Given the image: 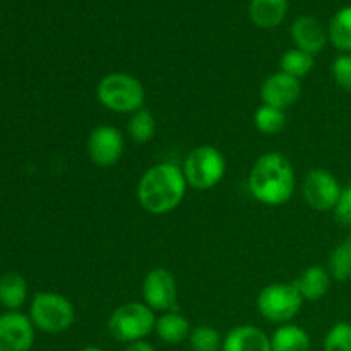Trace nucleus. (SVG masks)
<instances>
[{
	"mask_svg": "<svg viewBox=\"0 0 351 351\" xmlns=\"http://www.w3.org/2000/svg\"><path fill=\"white\" fill-rule=\"evenodd\" d=\"M288 12V0H250L249 16L256 26L273 29L285 21Z\"/></svg>",
	"mask_w": 351,
	"mask_h": 351,
	"instance_id": "f3484780",
	"label": "nucleus"
},
{
	"mask_svg": "<svg viewBox=\"0 0 351 351\" xmlns=\"http://www.w3.org/2000/svg\"><path fill=\"white\" fill-rule=\"evenodd\" d=\"M328 271L331 278L336 281L351 280V245L348 242H343L336 247L329 256Z\"/></svg>",
	"mask_w": 351,
	"mask_h": 351,
	"instance_id": "b1692460",
	"label": "nucleus"
},
{
	"mask_svg": "<svg viewBox=\"0 0 351 351\" xmlns=\"http://www.w3.org/2000/svg\"><path fill=\"white\" fill-rule=\"evenodd\" d=\"M324 351H351V324L338 322L324 338Z\"/></svg>",
	"mask_w": 351,
	"mask_h": 351,
	"instance_id": "a878e982",
	"label": "nucleus"
},
{
	"mask_svg": "<svg viewBox=\"0 0 351 351\" xmlns=\"http://www.w3.org/2000/svg\"><path fill=\"white\" fill-rule=\"evenodd\" d=\"M328 34L331 43L338 50L351 53V5L343 7L332 16Z\"/></svg>",
	"mask_w": 351,
	"mask_h": 351,
	"instance_id": "aec40b11",
	"label": "nucleus"
},
{
	"mask_svg": "<svg viewBox=\"0 0 351 351\" xmlns=\"http://www.w3.org/2000/svg\"><path fill=\"white\" fill-rule=\"evenodd\" d=\"M177 280L165 267H154L144 276L143 302L154 312H170L177 307Z\"/></svg>",
	"mask_w": 351,
	"mask_h": 351,
	"instance_id": "9d476101",
	"label": "nucleus"
},
{
	"mask_svg": "<svg viewBox=\"0 0 351 351\" xmlns=\"http://www.w3.org/2000/svg\"><path fill=\"white\" fill-rule=\"evenodd\" d=\"M182 171L189 187L194 191H209L225 178L226 158L216 146L201 144L185 156Z\"/></svg>",
	"mask_w": 351,
	"mask_h": 351,
	"instance_id": "20e7f679",
	"label": "nucleus"
},
{
	"mask_svg": "<svg viewBox=\"0 0 351 351\" xmlns=\"http://www.w3.org/2000/svg\"><path fill=\"white\" fill-rule=\"evenodd\" d=\"M29 317L34 328L47 335L69 331L75 321V308L67 297L53 291L34 295L29 307Z\"/></svg>",
	"mask_w": 351,
	"mask_h": 351,
	"instance_id": "423d86ee",
	"label": "nucleus"
},
{
	"mask_svg": "<svg viewBox=\"0 0 351 351\" xmlns=\"http://www.w3.org/2000/svg\"><path fill=\"white\" fill-rule=\"evenodd\" d=\"M34 324L29 315L10 311L0 315V351H29L34 343Z\"/></svg>",
	"mask_w": 351,
	"mask_h": 351,
	"instance_id": "9b49d317",
	"label": "nucleus"
},
{
	"mask_svg": "<svg viewBox=\"0 0 351 351\" xmlns=\"http://www.w3.org/2000/svg\"><path fill=\"white\" fill-rule=\"evenodd\" d=\"M335 216L341 225L351 226V185L343 189L338 206L335 208Z\"/></svg>",
	"mask_w": 351,
	"mask_h": 351,
	"instance_id": "cd10ccee",
	"label": "nucleus"
},
{
	"mask_svg": "<svg viewBox=\"0 0 351 351\" xmlns=\"http://www.w3.org/2000/svg\"><path fill=\"white\" fill-rule=\"evenodd\" d=\"M154 332L167 345H180L185 339H189L192 332V326L189 319L182 315L180 312L170 311L156 317Z\"/></svg>",
	"mask_w": 351,
	"mask_h": 351,
	"instance_id": "dca6fc26",
	"label": "nucleus"
},
{
	"mask_svg": "<svg viewBox=\"0 0 351 351\" xmlns=\"http://www.w3.org/2000/svg\"><path fill=\"white\" fill-rule=\"evenodd\" d=\"M81 351H105V350L98 348V346H86V348H82Z\"/></svg>",
	"mask_w": 351,
	"mask_h": 351,
	"instance_id": "c756f323",
	"label": "nucleus"
},
{
	"mask_svg": "<svg viewBox=\"0 0 351 351\" xmlns=\"http://www.w3.org/2000/svg\"><path fill=\"white\" fill-rule=\"evenodd\" d=\"M297 187L293 165L285 154L266 153L254 163L249 173V191L261 204H287Z\"/></svg>",
	"mask_w": 351,
	"mask_h": 351,
	"instance_id": "f03ea898",
	"label": "nucleus"
},
{
	"mask_svg": "<svg viewBox=\"0 0 351 351\" xmlns=\"http://www.w3.org/2000/svg\"><path fill=\"white\" fill-rule=\"evenodd\" d=\"M108 331L117 341L130 343L144 341L156 326V312L151 311L144 302H129L110 314Z\"/></svg>",
	"mask_w": 351,
	"mask_h": 351,
	"instance_id": "39448f33",
	"label": "nucleus"
},
{
	"mask_svg": "<svg viewBox=\"0 0 351 351\" xmlns=\"http://www.w3.org/2000/svg\"><path fill=\"white\" fill-rule=\"evenodd\" d=\"M192 351H221L223 338L213 326H197L192 328L189 336Z\"/></svg>",
	"mask_w": 351,
	"mask_h": 351,
	"instance_id": "393cba45",
	"label": "nucleus"
},
{
	"mask_svg": "<svg viewBox=\"0 0 351 351\" xmlns=\"http://www.w3.org/2000/svg\"><path fill=\"white\" fill-rule=\"evenodd\" d=\"M27 298V283L19 273H9L0 276V304L9 311L23 307Z\"/></svg>",
	"mask_w": 351,
	"mask_h": 351,
	"instance_id": "6ab92c4d",
	"label": "nucleus"
},
{
	"mask_svg": "<svg viewBox=\"0 0 351 351\" xmlns=\"http://www.w3.org/2000/svg\"><path fill=\"white\" fill-rule=\"evenodd\" d=\"M302 96V81L300 79L288 75L285 72L278 71L274 74L267 75L261 84V99L263 105L273 106L287 112L291 105L300 99Z\"/></svg>",
	"mask_w": 351,
	"mask_h": 351,
	"instance_id": "f8f14e48",
	"label": "nucleus"
},
{
	"mask_svg": "<svg viewBox=\"0 0 351 351\" xmlns=\"http://www.w3.org/2000/svg\"><path fill=\"white\" fill-rule=\"evenodd\" d=\"M346 242H348L350 245H351V233H350V235H348V239H346Z\"/></svg>",
	"mask_w": 351,
	"mask_h": 351,
	"instance_id": "7c9ffc66",
	"label": "nucleus"
},
{
	"mask_svg": "<svg viewBox=\"0 0 351 351\" xmlns=\"http://www.w3.org/2000/svg\"><path fill=\"white\" fill-rule=\"evenodd\" d=\"M314 65V57L298 48H290L280 58V71L297 79H304L305 75L311 74Z\"/></svg>",
	"mask_w": 351,
	"mask_h": 351,
	"instance_id": "412c9836",
	"label": "nucleus"
},
{
	"mask_svg": "<svg viewBox=\"0 0 351 351\" xmlns=\"http://www.w3.org/2000/svg\"><path fill=\"white\" fill-rule=\"evenodd\" d=\"M86 149L95 167L112 168L122 160L125 151V137L117 127L98 125L89 132Z\"/></svg>",
	"mask_w": 351,
	"mask_h": 351,
	"instance_id": "1a4fd4ad",
	"label": "nucleus"
},
{
	"mask_svg": "<svg viewBox=\"0 0 351 351\" xmlns=\"http://www.w3.org/2000/svg\"><path fill=\"white\" fill-rule=\"evenodd\" d=\"M311 336L297 324H281L271 336L273 351H311Z\"/></svg>",
	"mask_w": 351,
	"mask_h": 351,
	"instance_id": "a211bd4d",
	"label": "nucleus"
},
{
	"mask_svg": "<svg viewBox=\"0 0 351 351\" xmlns=\"http://www.w3.org/2000/svg\"><path fill=\"white\" fill-rule=\"evenodd\" d=\"M127 132H129L130 139H132L134 143H149L154 137V134H156V119H154V115L149 110H139V112L130 115Z\"/></svg>",
	"mask_w": 351,
	"mask_h": 351,
	"instance_id": "5701e85b",
	"label": "nucleus"
},
{
	"mask_svg": "<svg viewBox=\"0 0 351 351\" xmlns=\"http://www.w3.org/2000/svg\"><path fill=\"white\" fill-rule=\"evenodd\" d=\"M332 77L339 88L351 91V53H343L332 62Z\"/></svg>",
	"mask_w": 351,
	"mask_h": 351,
	"instance_id": "bb28decb",
	"label": "nucleus"
},
{
	"mask_svg": "<svg viewBox=\"0 0 351 351\" xmlns=\"http://www.w3.org/2000/svg\"><path fill=\"white\" fill-rule=\"evenodd\" d=\"M221 351H273L271 338L263 331L250 324L235 326L223 338Z\"/></svg>",
	"mask_w": 351,
	"mask_h": 351,
	"instance_id": "4468645a",
	"label": "nucleus"
},
{
	"mask_svg": "<svg viewBox=\"0 0 351 351\" xmlns=\"http://www.w3.org/2000/svg\"><path fill=\"white\" fill-rule=\"evenodd\" d=\"M304 298L293 283H271L257 295V311L266 321L274 324H288L300 314Z\"/></svg>",
	"mask_w": 351,
	"mask_h": 351,
	"instance_id": "0eeeda50",
	"label": "nucleus"
},
{
	"mask_svg": "<svg viewBox=\"0 0 351 351\" xmlns=\"http://www.w3.org/2000/svg\"><path fill=\"white\" fill-rule=\"evenodd\" d=\"M290 33L295 48L312 55V57L321 53L329 40V34L328 31H326V27L322 26L321 21L315 19L314 16L298 17V19L291 24Z\"/></svg>",
	"mask_w": 351,
	"mask_h": 351,
	"instance_id": "ddd939ff",
	"label": "nucleus"
},
{
	"mask_svg": "<svg viewBox=\"0 0 351 351\" xmlns=\"http://www.w3.org/2000/svg\"><path fill=\"white\" fill-rule=\"evenodd\" d=\"M341 192L343 189L338 178L324 168H315V170L308 171L302 184V194H304L305 202L312 209L321 213L335 211L339 197H341Z\"/></svg>",
	"mask_w": 351,
	"mask_h": 351,
	"instance_id": "6e6552de",
	"label": "nucleus"
},
{
	"mask_svg": "<svg viewBox=\"0 0 351 351\" xmlns=\"http://www.w3.org/2000/svg\"><path fill=\"white\" fill-rule=\"evenodd\" d=\"M254 125L261 134H266V136L280 134L287 127V112L273 108V106L261 105L254 112Z\"/></svg>",
	"mask_w": 351,
	"mask_h": 351,
	"instance_id": "4be33fe9",
	"label": "nucleus"
},
{
	"mask_svg": "<svg viewBox=\"0 0 351 351\" xmlns=\"http://www.w3.org/2000/svg\"><path fill=\"white\" fill-rule=\"evenodd\" d=\"M331 274L322 266H311L293 281L305 302H319L331 288Z\"/></svg>",
	"mask_w": 351,
	"mask_h": 351,
	"instance_id": "2eb2a0df",
	"label": "nucleus"
},
{
	"mask_svg": "<svg viewBox=\"0 0 351 351\" xmlns=\"http://www.w3.org/2000/svg\"><path fill=\"white\" fill-rule=\"evenodd\" d=\"M123 351H156L153 348V345H149L147 341H137V343H130L127 345V348Z\"/></svg>",
	"mask_w": 351,
	"mask_h": 351,
	"instance_id": "c85d7f7f",
	"label": "nucleus"
},
{
	"mask_svg": "<svg viewBox=\"0 0 351 351\" xmlns=\"http://www.w3.org/2000/svg\"><path fill=\"white\" fill-rule=\"evenodd\" d=\"M187 189L182 167L168 161L156 163L141 175L137 184V201L149 215H168L182 204Z\"/></svg>",
	"mask_w": 351,
	"mask_h": 351,
	"instance_id": "f257e3e1",
	"label": "nucleus"
},
{
	"mask_svg": "<svg viewBox=\"0 0 351 351\" xmlns=\"http://www.w3.org/2000/svg\"><path fill=\"white\" fill-rule=\"evenodd\" d=\"M96 98L110 112L132 115L144 108L146 89L136 75L127 72H110L99 79Z\"/></svg>",
	"mask_w": 351,
	"mask_h": 351,
	"instance_id": "7ed1b4c3",
	"label": "nucleus"
}]
</instances>
